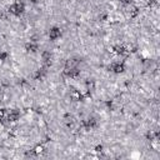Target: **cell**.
<instances>
[{
	"label": "cell",
	"mask_w": 160,
	"mask_h": 160,
	"mask_svg": "<svg viewBox=\"0 0 160 160\" xmlns=\"http://www.w3.org/2000/svg\"><path fill=\"white\" fill-rule=\"evenodd\" d=\"M126 48L124 46V45H115L114 48H112V52L115 54V55H124V54H126Z\"/></svg>",
	"instance_id": "cell-8"
},
{
	"label": "cell",
	"mask_w": 160,
	"mask_h": 160,
	"mask_svg": "<svg viewBox=\"0 0 160 160\" xmlns=\"http://www.w3.org/2000/svg\"><path fill=\"white\" fill-rule=\"evenodd\" d=\"M98 126V120L95 119V118H88V119H85V120H82L81 121V128L84 129V130H92V129H95Z\"/></svg>",
	"instance_id": "cell-4"
},
{
	"label": "cell",
	"mask_w": 160,
	"mask_h": 160,
	"mask_svg": "<svg viewBox=\"0 0 160 160\" xmlns=\"http://www.w3.org/2000/svg\"><path fill=\"white\" fill-rule=\"evenodd\" d=\"M24 11H25V4L21 0H15L9 6V12L12 14L14 16H20Z\"/></svg>",
	"instance_id": "cell-1"
},
{
	"label": "cell",
	"mask_w": 160,
	"mask_h": 160,
	"mask_svg": "<svg viewBox=\"0 0 160 160\" xmlns=\"http://www.w3.org/2000/svg\"><path fill=\"white\" fill-rule=\"evenodd\" d=\"M20 119V111L18 109H9L5 110L2 120L1 121H8V122H15Z\"/></svg>",
	"instance_id": "cell-2"
},
{
	"label": "cell",
	"mask_w": 160,
	"mask_h": 160,
	"mask_svg": "<svg viewBox=\"0 0 160 160\" xmlns=\"http://www.w3.org/2000/svg\"><path fill=\"white\" fill-rule=\"evenodd\" d=\"M120 2L124 5V6H130L132 4V0H120Z\"/></svg>",
	"instance_id": "cell-11"
},
{
	"label": "cell",
	"mask_w": 160,
	"mask_h": 160,
	"mask_svg": "<svg viewBox=\"0 0 160 160\" xmlns=\"http://www.w3.org/2000/svg\"><path fill=\"white\" fill-rule=\"evenodd\" d=\"M109 70L114 74H121L125 71V64L122 61H114L109 65Z\"/></svg>",
	"instance_id": "cell-3"
},
{
	"label": "cell",
	"mask_w": 160,
	"mask_h": 160,
	"mask_svg": "<svg viewBox=\"0 0 160 160\" xmlns=\"http://www.w3.org/2000/svg\"><path fill=\"white\" fill-rule=\"evenodd\" d=\"M8 56H9L8 52H5V51H0V60H1V61H5V60L8 59Z\"/></svg>",
	"instance_id": "cell-10"
},
{
	"label": "cell",
	"mask_w": 160,
	"mask_h": 160,
	"mask_svg": "<svg viewBox=\"0 0 160 160\" xmlns=\"http://www.w3.org/2000/svg\"><path fill=\"white\" fill-rule=\"evenodd\" d=\"M41 61H42L44 66L49 68V66L51 65V61H52V54H51L50 51H48V50L42 51V52H41Z\"/></svg>",
	"instance_id": "cell-6"
},
{
	"label": "cell",
	"mask_w": 160,
	"mask_h": 160,
	"mask_svg": "<svg viewBox=\"0 0 160 160\" xmlns=\"http://www.w3.org/2000/svg\"><path fill=\"white\" fill-rule=\"evenodd\" d=\"M25 50L28 52H31V54L32 52H36L39 50V44L36 41H34V40H30L29 42L25 44Z\"/></svg>",
	"instance_id": "cell-7"
},
{
	"label": "cell",
	"mask_w": 160,
	"mask_h": 160,
	"mask_svg": "<svg viewBox=\"0 0 160 160\" xmlns=\"http://www.w3.org/2000/svg\"><path fill=\"white\" fill-rule=\"evenodd\" d=\"M95 151H98V152L100 151V152H101V151H102V146H101V145H98V146L95 148Z\"/></svg>",
	"instance_id": "cell-12"
},
{
	"label": "cell",
	"mask_w": 160,
	"mask_h": 160,
	"mask_svg": "<svg viewBox=\"0 0 160 160\" xmlns=\"http://www.w3.org/2000/svg\"><path fill=\"white\" fill-rule=\"evenodd\" d=\"M42 151H44V146H42V145H38V146L34 148L32 154H34V155H39V154H41Z\"/></svg>",
	"instance_id": "cell-9"
},
{
	"label": "cell",
	"mask_w": 160,
	"mask_h": 160,
	"mask_svg": "<svg viewBox=\"0 0 160 160\" xmlns=\"http://www.w3.org/2000/svg\"><path fill=\"white\" fill-rule=\"evenodd\" d=\"M0 92H1V86H0Z\"/></svg>",
	"instance_id": "cell-13"
},
{
	"label": "cell",
	"mask_w": 160,
	"mask_h": 160,
	"mask_svg": "<svg viewBox=\"0 0 160 160\" xmlns=\"http://www.w3.org/2000/svg\"><path fill=\"white\" fill-rule=\"evenodd\" d=\"M61 34H62V31H61V29L59 26H52L49 30V39L51 41H55V40H58L61 36Z\"/></svg>",
	"instance_id": "cell-5"
}]
</instances>
